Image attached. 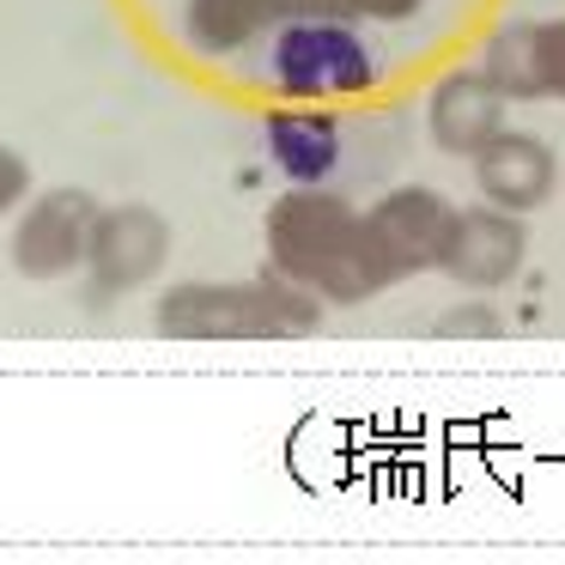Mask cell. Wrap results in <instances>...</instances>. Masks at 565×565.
<instances>
[{
  "label": "cell",
  "mask_w": 565,
  "mask_h": 565,
  "mask_svg": "<svg viewBox=\"0 0 565 565\" xmlns=\"http://www.w3.org/2000/svg\"><path fill=\"white\" fill-rule=\"evenodd\" d=\"M480 74L504 92L511 104H535L547 98V74H541V43H535V19L499 25L480 50Z\"/></svg>",
  "instance_id": "cell-12"
},
{
  "label": "cell",
  "mask_w": 565,
  "mask_h": 565,
  "mask_svg": "<svg viewBox=\"0 0 565 565\" xmlns=\"http://www.w3.org/2000/svg\"><path fill=\"white\" fill-rule=\"evenodd\" d=\"M268 7H274L280 25H286V19H317V0H268Z\"/></svg>",
  "instance_id": "cell-17"
},
{
  "label": "cell",
  "mask_w": 565,
  "mask_h": 565,
  "mask_svg": "<svg viewBox=\"0 0 565 565\" xmlns=\"http://www.w3.org/2000/svg\"><path fill=\"white\" fill-rule=\"evenodd\" d=\"M164 262H171V225H164L159 207H147V201L98 207L92 249H86V274H92V292L98 298L147 286Z\"/></svg>",
  "instance_id": "cell-6"
},
{
  "label": "cell",
  "mask_w": 565,
  "mask_h": 565,
  "mask_svg": "<svg viewBox=\"0 0 565 565\" xmlns=\"http://www.w3.org/2000/svg\"><path fill=\"white\" fill-rule=\"evenodd\" d=\"M268 25H280L268 0H183V43L213 62L249 50Z\"/></svg>",
  "instance_id": "cell-11"
},
{
  "label": "cell",
  "mask_w": 565,
  "mask_h": 565,
  "mask_svg": "<svg viewBox=\"0 0 565 565\" xmlns=\"http://www.w3.org/2000/svg\"><path fill=\"white\" fill-rule=\"evenodd\" d=\"M475 189H480V201H492V207H504V213L547 207V195H553L547 140L523 135V128H504L499 140H487V147L475 152Z\"/></svg>",
  "instance_id": "cell-9"
},
{
  "label": "cell",
  "mask_w": 565,
  "mask_h": 565,
  "mask_svg": "<svg viewBox=\"0 0 565 565\" xmlns=\"http://www.w3.org/2000/svg\"><path fill=\"white\" fill-rule=\"evenodd\" d=\"M329 298L317 286L280 280H183L152 305L164 341H305L322 329Z\"/></svg>",
  "instance_id": "cell-1"
},
{
  "label": "cell",
  "mask_w": 565,
  "mask_h": 565,
  "mask_svg": "<svg viewBox=\"0 0 565 565\" xmlns=\"http://www.w3.org/2000/svg\"><path fill=\"white\" fill-rule=\"evenodd\" d=\"M523 256H529L523 213H504L487 201V207H456L450 232H444L438 274H450L468 292H492V286H511L523 274Z\"/></svg>",
  "instance_id": "cell-7"
},
{
  "label": "cell",
  "mask_w": 565,
  "mask_h": 565,
  "mask_svg": "<svg viewBox=\"0 0 565 565\" xmlns=\"http://www.w3.org/2000/svg\"><path fill=\"white\" fill-rule=\"evenodd\" d=\"M438 334L444 341H492V334H504V322L487 305H456L438 317Z\"/></svg>",
  "instance_id": "cell-14"
},
{
  "label": "cell",
  "mask_w": 565,
  "mask_h": 565,
  "mask_svg": "<svg viewBox=\"0 0 565 565\" xmlns=\"http://www.w3.org/2000/svg\"><path fill=\"white\" fill-rule=\"evenodd\" d=\"M268 86L286 104H334L377 92V55L353 19H286L268 38Z\"/></svg>",
  "instance_id": "cell-4"
},
{
  "label": "cell",
  "mask_w": 565,
  "mask_h": 565,
  "mask_svg": "<svg viewBox=\"0 0 565 565\" xmlns=\"http://www.w3.org/2000/svg\"><path fill=\"white\" fill-rule=\"evenodd\" d=\"M353 244H359V207L329 195L322 183H292L280 201H268L262 249H268V274H280V280L317 286L329 305H341Z\"/></svg>",
  "instance_id": "cell-3"
},
{
  "label": "cell",
  "mask_w": 565,
  "mask_h": 565,
  "mask_svg": "<svg viewBox=\"0 0 565 565\" xmlns=\"http://www.w3.org/2000/svg\"><path fill=\"white\" fill-rule=\"evenodd\" d=\"M535 43H541L547 98H565V19H535Z\"/></svg>",
  "instance_id": "cell-15"
},
{
  "label": "cell",
  "mask_w": 565,
  "mask_h": 565,
  "mask_svg": "<svg viewBox=\"0 0 565 565\" xmlns=\"http://www.w3.org/2000/svg\"><path fill=\"white\" fill-rule=\"evenodd\" d=\"M262 140H268V159L280 164V177H292V183H322V177L341 164V122H334V110H322V104L268 110Z\"/></svg>",
  "instance_id": "cell-10"
},
{
  "label": "cell",
  "mask_w": 565,
  "mask_h": 565,
  "mask_svg": "<svg viewBox=\"0 0 565 565\" xmlns=\"http://www.w3.org/2000/svg\"><path fill=\"white\" fill-rule=\"evenodd\" d=\"M426 0H317V19H377V25H402Z\"/></svg>",
  "instance_id": "cell-13"
},
{
  "label": "cell",
  "mask_w": 565,
  "mask_h": 565,
  "mask_svg": "<svg viewBox=\"0 0 565 565\" xmlns=\"http://www.w3.org/2000/svg\"><path fill=\"white\" fill-rule=\"evenodd\" d=\"M504 92L492 86L487 74H444L438 86H431L426 98V128L431 140H438L444 152H456V159H475L487 140L504 135Z\"/></svg>",
  "instance_id": "cell-8"
},
{
  "label": "cell",
  "mask_w": 565,
  "mask_h": 565,
  "mask_svg": "<svg viewBox=\"0 0 565 565\" xmlns=\"http://www.w3.org/2000/svg\"><path fill=\"white\" fill-rule=\"evenodd\" d=\"M450 220H456V207L426 183H402L377 207H365L359 213V244H353V262H347L341 305H365V298L414 280V274H431L444 256Z\"/></svg>",
  "instance_id": "cell-2"
},
{
  "label": "cell",
  "mask_w": 565,
  "mask_h": 565,
  "mask_svg": "<svg viewBox=\"0 0 565 565\" xmlns=\"http://www.w3.org/2000/svg\"><path fill=\"white\" fill-rule=\"evenodd\" d=\"M92 225H98V201L86 189H43L13 225V274L62 280V274L86 268Z\"/></svg>",
  "instance_id": "cell-5"
},
{
  "label": "cell",
  "mask_w": 565,
  "mask_h": 565,
  "mask_svg": "<svg viewBox=\"0 0 565 565\" xmlns=\"http://www.w3.org/2000/svg\"><path fill=\"white\" fill-rule=\"evenodd\" d=\"M25 183H31V171H25V152H19V147H7V152H0V201H7V207H19V195H25Z\"/></svg>",
  "instance_id": "cell-16"
}]
</instances>
